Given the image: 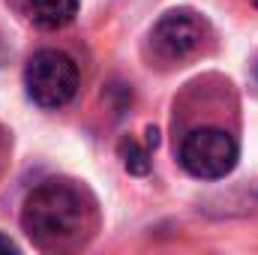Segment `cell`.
<instances>
[{
    "label": "cell",
    "mask_w": 258,
    "mask_h": 255,
    "mask_svg": "<svg viewBox=\"0 0 258 255\" xmlns=\"http://www.w3.org/2000/svg\"><path fill=\"white\" fill-rule=\"evenodd\" d=\"M87 198L69 180H45L24 198L21 225L42 249H60L81 237L87 225Z\"/></svg>",
    "instance_id": "obj_1"
},
{
    "label": "cell",
    "mask_w": 258,
    "mask_h": 255,
    "mask_svg": "<svg viewBox=\"0 0 258 255\" xmlns=\"http://www.w3.org/2000/svg\"><path fill=\"white\" fill-rule=\"evenodd\" d=\"M237 156H240L237 138L219 126L189 129L177 150L180 165L198 180H222L225 174L234 171Z\"/></svg>",
    "instance_id": "obj_3"
},
{
    "label": "cell",
    "mask_w": 258,
    "mask_h": 255,
    "mask_svg": "<svg viewBox=\"0 0 258 255\" xmlns=\"http://www.w3.org/2000/svg\"><path fill=\"white\" fill-rule=\"evenodd\" d=\"M24 15L39 30H60L78 15V0H24Z\"/></svg>",
    "instance_id": "obj_5"
},
{
    "label": "cell",
    "mask_w": 258,
    "mask_h": 255,
    "mask_svg": "<svg viewBox=\"0 0 258 255\" xmlns=\"http://www.w3.org/2000/svg\"><path fill=\"white\" fill-rule=\"evenodd\" d=\"M117 153H120L123 168H126L129 174H135V177L150 174V150H147L144 144H138L135 138H123V141L117 144Z\"/></svg>",
    "instance_id": "obj_6"
},
{
    "label": "cell",
    "mask_w": 258,
    "mask_h": 255,
    "mask_svg": "<svg viewBox=\"0 0 258 255\" xmlns=\"http://www.w3.org/2000/svg\"><path fill=\"white\" fill-rule=\"evenodd\" d=\"M24 87L39 108H63L78 93V63L66 51L42 48L24 66Z\"/></svg>",
    "instance_id": "obj_2"
},
{
    "label": "cell",
    "mask_w": 258,
    "mask_h": 255,
    "mask_svg": "<svg viewBox=\"0 0 258 255\" xmlns=\"http://www.w3.org/2000/svg\"><path fill=\"white\" fill-rule=\"evenodd\" d=\"M255 6H258V0H255Z\"/></svg>",
    "instance_id": "obj_9"
},
{
    "label": "cell",
    "mask_w": 258,
    "mask_h": 255,
    "mask_svg": "<svg viewBox=\"0 0 258 255\" xmlns=\"http://www.w3.org/2000/svg\"><path fill=\"white\" fill-rule=\"evenodd\" d=\"M207 36L204 18L192 9H171L165 12L150 30V51L162 63H183L201 48Z\"/></svg>",
    "instance_id": "obj_4"
},
{
    "label": "cell",
    "mask_w": 258,
    "mask_h": 255,
    "mask_svg": "<svg viewBox=\"0 0 258 255\" xmlns=\"http://www.w3.org/2000/svg\"><path fill=\"white\" fill-rule=\"evenodd\" d=\"M252 78H255V84H258V54H255V60H252Z\"/></svg>",
    "instance_id": "obj_8"
},
{
    "label": "cell",
    "mask_w": 258,
    "mask_h": 255,
    "mask_svg": "<svg viewBox=\"0 0 258 255\" xmlns=\"http://www.w3.org/2000/svg\"><path fill=\"white\" fill-rule=\"evenodd\" d=\"M0 255H21V249L15 246V240H12V237L0 234Z\"/></svg>",
    "instance_id": "obj_7"
}]
</instances>
